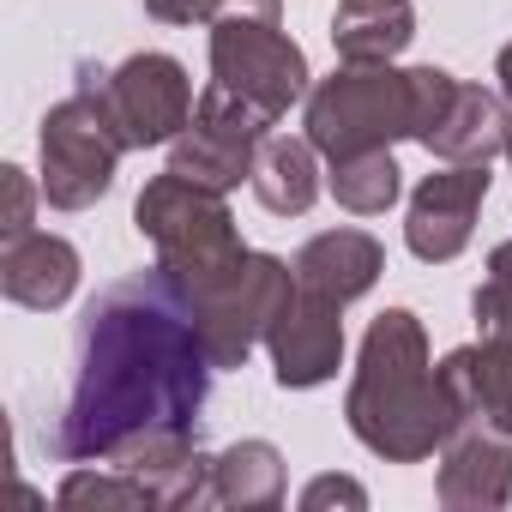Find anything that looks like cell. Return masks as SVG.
I'll use <instances>...</instances> for the list:
<instances>
[{
  "mask_svg": "<svg viewBox=\"0 0 512 512\" xmlns=\"http://www.w3.org/2000/svg\"><path fill=\"white\" fill-rule=\"evenodd\" d=\"M73 290H79V247L73 241L31 229V235H19V241L0 247V296H7V302L49 314Z\"/></svg>",
  "mask_w": 512,
  "mask_h": 512,
  "instance_id": "14",
  "label": "cell"
},
{
  "mask_svg": "<svg viewBox=\"0 0 512 512\" xmlns=\"http://www.w3.org/2000/svg\"><path fill=\"white\" fill-rule=\"evenodd\" d=\"M326 506L362 512V506H368V488H362L356 476H314V482L302 488V512H326Z\"/></svg>",
  "mask_w": 512,
  "mask_h": 512,
  "instance_id": "25",
  "label": "cell"
},
{
  "mask_svg": "<svg viewBox=\"0 0 512 512\" xmlns=\"http://www.w3.org/2000/svg\"><path fill=\"white\" fill-rule=\"evenodd\" d=\"M296 296V266H284L278 253H253L205 296H193V320L205 338L211 368H241L253 356V344H266V332L278 326V314Z\"/></svg>",
  "mask_w": 512,
  "mask_h": 512,
  "instance_id": "7",
  "label": "cell"
},
{
  "mask_svg": "<svg viewBox=\"0 0 512 512\" xmlns=\"http://www.w3.org/2000/svg\"><path fill=\"white\" fill-rule=\"evenodd\" d=\"M211 356L181 284L151 266L103 284L73 338V386L43 446L67 464H115L151 434H199Z\"/></svg>",
  "mask_w": 512,
  "mask_h": 512,
  "instance_id": "1",
  "label": "cell"
},
{
  "mask_svg": "<svg viewBox=\"0 0 512 512\" xmlns=\"http://www.w3.org/2000/svg\"><path fill=\"white\" fill-rule=\"evenodd\" d=\"M0 187H7V217H0V235L19 241V235H31V211H37L43 181L31 187V175H25V169H0Z\"/></svg>",
  "mask_w": 512,
  "mask_h": 512,
  "instance_id": "24",
  "label": "cell"
},
{
  "mask_svg": "<svg viewBox=\"0 0 512 512\" xmlns=\"http://www.w3.org/2000/svg\"><path fill=\"white\" fill-rule=\"evenodd\" d=\"M85 73L97 79V91H103V103L133 151L175 145V133L193 121V79L175 55L145 49V55H127L115 73H103V67H85Z\"/></svg>",
  "mask_w": 512,
  "mask_h": 512,
  "instance_id": "9",
  "label": "cell"
},
{
  "mask_svg": "<svg viewBox=\"0 0 512 512\" xmlns=\"http://www.w3.org/2000/svg\"><path fill=\"white\" fill-rule=\"evenodd\" d=\"M211 79L253 103L266 121H284L314 91L302 43H290L272 13H223L211 25Z\"/></svg>",
  "mask_w": 512,
  "mask_h": 512,
  "instance_id": "6",
  "label": "cell"
},
{
  "mask_svg": "<svg viewBox=\"0 0 512 512\" xmlns=\"http://www.w3.org/2000/svg\"><path fill=\"white\" fill-rule=\"evenodd\" d=\"M398 193H404V181H398L392 151H362V157L332 163V199H338L344 211H356V217H380V211H392Z\"/></svg>",
  "mask_w": 512,
  "mask_h": 512,
  "instance_id": "20",
  "label": "cell"
},
{
  "mask_svg": "<svg viewBox=\"0 0 512 512\" xmlns=\"http://www.w3.org/2000/svg\"><path fill=\"white\" fill-rule=\"evenodd\" d=\"M55 500L61 506H97V512H157L151 488L139 476H127L121 464L115 470H73Z\"/></svg>",
  "mask_w": 512,
  "mask_h": 512,
  "instance_id": "21",
  "label": "cell"
},
{
  "mask_svg": "<svg viewBox=\"0 0 512 512\" xmlns=\"http://www.w3.org/2000/svg\"><path fill=\"white\" fill-rule=\"evenodd\" d=\"M488 199V163H446L440 175H428L410 193V217H404V241L416 260L446 266L470 247L476 211Z\"/></svg>",
  "mask_w": 512,
  "mask_h": 512,
  "instance_id": "10",
  "label": "cell"
},
{
  "mask_svg": "<svg viewBox=\"0 0 512 512\" xmlns=\"http://www.w3.org/2000/svg\"><path fill=\"white\" fill-rule=\"evenodd\" d=\"M506 157H512V139H506Z\"/></svg>",
  "mask_w": 512,
  "mask_h": 512,
  "instance_id": "28",
  "label": "cell"
},
{
  "mask_svg": "<svg viewBox=\"0 0 512 512\" xmlns=\"http://www.w3.org/2000/svg\"><path fill=\"white\" fill-rule=\"evenodd\" d=\"M440 380L452 386V398L464 404L470 422H488L500 434H512V344H458L440 362Z\"/></svg>",
  "mask_w": 512,
  "mask_h": 512,
  "instance_id": "17",
  "label": "cell"
},
{
  "mask_svg": "<svg viewBox=\"0 0 512 512\" xmlns=\"http://www.w3.org/2000/svg\"><path fill=\"white\" fill-rule=\"evenodd\" d=\"M290 266H296V290L350 308L356 296H368V290L380 284L386 247H380L368 229H326V235H314V241L296 253Z\"/></svg>",
  "mask_w": 512,
  "mask_h": 512,
  "instance_id": "13",
  "label": "cell"
},
{
  "mask_svg": "<svg viewBox=\"0 0 512 512\" xmlns=\"http://www.w3.org/2000/svg\"><path fill=\"white\" fill-rule=\"evenodd\" d=\"M494 73H500V97L512 103V43L500 49V61H494Z\"/></svg>",
  "mask_w": 512,
  "mask_h": 512,
  "instance_id": "27",
  "label": "cell"
},
{
  "mask_svg": "<svg viewBox=\"0 0 512 512\" xmlns=\"http://www.w3.org/2000/svg\"><path fill=\"white\" fill-rule=\"evenodd\" d=\"M133 223L157 247V266L181 284L187 302L205 296V290H217L247 260V247L235 235V217H229L223 193L199 187V181H187L175 169L157 175V181H145V193L133 205Z\"/></svg>",
  "mask_w": 512,
  "mask_h": 512,
  "instance_id": "3",
  "label": "cell"
},
{
  "mask_svg": "<svg viewBox=\"0 0 512 512\" xmlns=\"http://www.w3.org/2000/svg\"><path fill=\"white\" fill-rule=\"evenodd\" d=\"M211 506H235V512L284 506V452L272 440H235L211 464Z\"/></svg>",
  "mask_w": 512,
  "mask_h": 512,
  "instance_id": "18",
  "label": "cell"
},
{
  "mask_svg": "<svg viewBox=\"0 0 512 512\" xmlns=\"http://www.w3.org/2000/svg\"><path fill=\"white\" fill-rule=\"evenodd\" d=\"M266 115L253 109V103H241L229 85H205L199 91V103H193V121L175 133V145H169V169L175 175H187V181H199V187H217V193H229V187H241V181H253V163H260V145H266Z\"/></svg>",
  "mask_w": 512,
  "mask_h": 512,
  "instance_id": "8",
  "label": "cell"
},
{
  "mask_svg": "<svg viewBox=\"0 0 512 512\" xmlns=\"http://www.w3.org/2000/svg\"><path fill=\"white\" fill-rule=\"evenodd\" d=\"M350 434L386 458V464H422L434 458L470 416L428 362V332L410 308H386L356 356V380L344 398Z\"/></svg>",
  "mask_w": 512,
  "mask_h": 512,
  "instance_id": "2",
  "label": "cell"
},
{
  "mask_svg": "<svg viewBox=\"0 0 512 512\" xmlns=\"http://www.w3.org/2000/svg\"><path fill=\"white\" fill-rule=\"evenodd\" d=\"M308 139L326 163L392 151L398 139H416V79L386 67H350L320 79L308 91Z\"/></svg>",
  "mask_w": 512,
  "mask_h": 512,
  "instance_id": "4",
  "label": "cell"
},
{
  "mask_svg": "<svg viewBox=\"0 0 512 512\" xmlns=\"http://www.w3.org/2000/svg\"><path fill=\"white\" fill-rule=\"evenodd\" d=\"M416 43V7L410 0H338L332 13V49L350 67H386Z\"/></svg>",
  "mask_w": 512,
  "mask_h": 512,
  "instance_id": "16",
  "label": "cell"
},
{
  "mask_svg": "<svg viewBox=\"0 0 512 512\" xmlns=\"http://www.w3.org/2000/svg\"><path fill=\"white\" fill-rule=\"evenodd\" d=\"M145 13L157 25H217L223 13H272L278 19V0H145Z\"/></svg>",
  "mask_w": 512,
  "mask_h": 512,
  "instance_id": "22",
  "label": "cell"
},
{
  "mask_svg": "<svg viewBox=\"0 0 512 512\" xmlns=\"http://www.w3.org/2000/svg\"><path fill=\"white\" fill-rule=\"evenodd\" d=\"M266 350H272V374H278L284 392L326 386L344 362V308L326 302V296L296 290L290 308L278 314V326L266 332Z\"/></svg>",
  "mask_w": 512,
  "mask_h": 512,
  "instance_id": "11",
  "label": "cell"
},
{
  "mask_svg": "<svg viewBox=\"0 0 512 512\" xmlns=\"http://www.w3.org/2000/svg\"><path fill=\"white\" fill-rule=\"evenodd\" d=\"M470 314H476V332L488 338V344H512V290L506 284H482L476 296H470Z\"/></svg>",
  "mask_w": 512,
  "mask_h": 512,
  "instance_id": "23",
  "label": "cell"
},
{
  "mask_svg": "<svg viewBox=\"0 0 512 512\" xmlns=\"http://www.w3.org/2000/svg\"><path fill=\"white\" fill-rule=\"evenodd\" d=\"M37 151H43V199L55 211H85L115 187V163L133 145L115 127V115L85 67H79V91L43 115Z\"/></svg>",
  "mask_w": 512,
  "mask_h": 512,
  "instance_id": "5",
  "label": "cell"
},
{
  "mask_svg": "<svg viewBox=\"0 0 512 512\" xmlns=\"http://www.w3.org/2000/svg\"><path fill=\"white\" fill-rule=\"evenodd\" d=\"M506 139H512L506 103H500L494 91L458 79L446 115L434 121V133H428L422 145H428V157H440V163H494V157L506 151Z\"/></svg>",
  "mask_w": 512,
  "mask_h": 512,
  "instance_id": "15",
  "label": "cell"
},
{
  "mask_svg": "<svg viewBox=\"0 0 512 512\" xmlns=\"http://www.w3.org/2000/svg\"><path fill=\"white\" fill-rule=\"evenodd\" d=\"M446 512H494L512 500V434L488 422H464L440 446V482H434Z\"/></svg>",
  "mask_w": 512,
  "mask_h": 512,
  "instance_id": "12",
  "label": "cell"
},
{
  "mask_svg": "<svg viewBox=\"0 0 512 512\" xmlns=\"http://www.w3.org/2000/svg\"><path fill=\"white\" fill-rule=\"evenodd\" d=\"M314 139H290V133H266L260 163H253V199L272 217H302L320 199V163H314Z\"/></svg>",
  "mask_w": 512,
  "mask_h": 512,
  "instance_id": "19",
  "label": "cell"
},
{
  "mask_svg": "<svg viewBox=\"0 0 512 512\" xmlns=\"http://www.w3.org/2000/svg\"><path fill=\"white\" fill-rule=\"evenodd\" d=\"M488 278H494V284H506V290H512V241H500V247H494V253H488Z\"/></svg>",
  "mask_w": 512,
  "mask_h": 512,
  "instance_id": "26",
  "label": "cell"
}]
</instances>
